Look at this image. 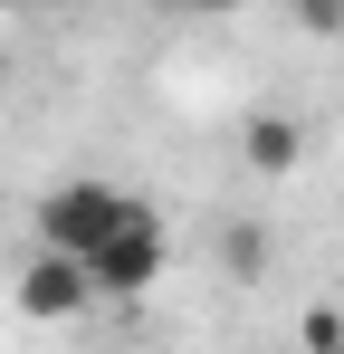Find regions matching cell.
I'll list each match as a JSON object with an SVG mask.
<instances>
[{"label": "cell", "mask_w": 344, "mask_h": 354, "mask_svg": "<svg viewBox=\"0 0 344 354\" xmlns=\"http://www.w3.org/2000/svg\"><path fill=\"white\" fill-rule=\"evenodd\" d=\"M134 211H144V201H134V192H115V182H57L48 201H39V239L86 259V249H96L115 221H134Z\"/></svg>", "instance_id": "cell-1"}, {"label": "cell", "mask_w": 344, "mask_h": 354, "mask_svg": "<svg viewBox=\"0 0 344 354\" xmlns=\"http://www.w3.org/2000/svg\"><path fill=\"white\" fill-rule=\"evenodd\" d=\"M163 268H172V249H163V230H153V211L115 221V230L86 249V288H96V297H144Z\"/></svg>", "instance_id": "cell-2"}, {"label": "cell", "mask_w": 344, "mask_h": 354, "mask_svg": "<svg viewBox=\"0 0 344 354\" xmlns=\"http://www.w3.org/2000/svg\"><path fill=\"white\" fill-rule=\"evenodd\" d=\"M19 306H29L39 326H67V316H86V306H96V288H86V259L39 239V259L19 268Z\"/></svg>", "instance_id": "cell-3"}, {"label": "cell", "mask_w": 344, "mask_h": 354, "mask_svg": "<svg viewBox=\"0 0 344 354\" xmlns=\"http://www.w3.org/2000/svg\"><path fill=\"white\" fill-rule=\"evenodd\" d=\"M239 163H249V173H296V163H306V134H296V115H278V106H258V115L239 124Z\"/></svg>", "instance_id": "cell-4"}, {"label": "cell", "mask_w": 344, "mask_h": 354, "mask_svg": "<svg viewBox=\"0 0 344 354\" xmlns=\"http://www.w3.org/2000/svg\"><path fill=\"white\" fill-rule=\"evenodd\" d=\"M220 268H229V278H258V268H268V230L229 221V230H220Z\"/></svg>", "instance_id": "cell-5"}, {"label": "cell", "mask_w": 344, "mask_h": 354, "mask_svg": "<svg viewBox=\"0 0 344 354\" xmlns=\"http://www.w3.org/2000/svg\"><path fill=\"white\" fill-rule=\"evenodd\" d=\"M296 19H306L316 39H344V0H296Z\"/></svg>", "instance_id": "cell-6"}, {"label": "cell", "mask_w": 344, "mask_h": 354, "mask_svg": "<svg viewBox=\"0 0 344 354\" xmlns=\"http://www.w3.org/2000/svg\"><path fill=\"white\" fill-rule=\"evenodd\" d=\"M296 335H306V345H344V316H325V306H316V316H306Z\"/></svg>", "instance_id": "cell-7"}, {"label": "cell", "mask_w": 344, "mask_h": 354, "mask_svg": "<svg viewBox=\"0 0 344 354\" xmlns=\"http://www.w3.org/2000/svg\"><path fill=\"white\" fill-rule=\"evenodd\" d=\"M201 10H239V0H201Z\"/></svg>", "instance_id": "cell-8"}]
</instances>
